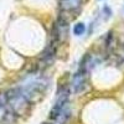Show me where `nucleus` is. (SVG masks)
I'll return each mask as SVG.
<instances>
[{"label":"nucleus","instance_id":"f257e3e1","mask_svg":"<svg viewBox=\"0 0 124 124\" xmlns=\"http://www.w3.org/2000/svg\"><path fill=\"white\" fill-rule=\"evenodd\" d=\"M68 94L70 92L67 89H63L62 93L60 92L55 106L50 112V118L57 122L58 124H65L71 117V109L68 106Z\"/></svg>","mask_w":124,"mask_h":124},{"label":"nucleus","instance_id":"f03ea898","mask_svg":"<svg viewBox=\"0 0 124 124\" xmlns=\"http://www.w3.org/2000/svg\"><path fill=\"white\" fill-rule=\"evenodd\" d=\"M6 102L16 114H24L30 106V99L21 92L20 88L11 89L6 94Z\"/></svg>","mask_w":124,"mask_h":124},{"label":"nucleus","instance_id":"7ed1b4c3","mask_svg":"<svg viewBox=\"0 0 124 124\" xmlns=\"http://www.w3.org/2000/svg\"><path fill=\"white\" fill-rule=\"evenodd\" d=\"M87 86V78H86V72L83 70H79L78 72L72 76L71 81V88L75 93H81L86 89Z\"/></svg>","mask_w":124,"mask_h":124},{"label":"nucleus","instance_id":"20e7f679","mask_svg":"<svg viewBox=\"0 0 124 124\" xmlns=\"http://www.w3.org/2000/svg\"><path fill=\"white\" fill-rule=\"evenodd\" d=\"M67 21L65 19H58V21L55 26V36L58 40H63L67 35Z\"/></svg>","mask_w":124,"mask_h":124},{"label":"nucleus","instance_id":"39448f33","mask_svg":"<svg viewBox=\"0 0 124 124\" xmlns=\"http://www.w3.org/2000/svg\"><path fill=\"white\" fill-rule=\"evenodd\" d=\"M83 0H60V6L63 11H75L77 10Z\"/></svg>","mask_w":124,"mask_h":124},{"label":"nucleus","instance_id":"423d86ee","mask_svg":"<svg viewBox=\"0 0 124 124\" xmlns=\"http://www.w3.org/2000/svg\"><path fill=\"white\" fill-rule=\"evenodd\" d=\"M85 31H86V25H85L83 23H77V24L73 26V34H75L76 36L83 35Z\"/></svg>","mask_w":124,"mask_h":124},{"label":"nucleus","instance_id":"0eeeda50","mask_svg":"<svg viewBox=\"0 0 124 124\" xmlns=\"http://www.w3.org/2000/svg\"><path fill=\"white\" fill-rule=\"evenodd\" d=\"M123 10H124V6H123Z\"/></svg>","mask_w":124,"mask_h":124}]
</instances>
